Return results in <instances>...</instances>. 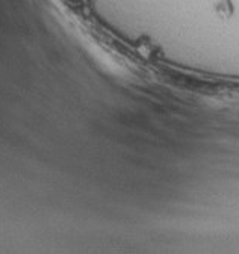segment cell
Listing matches in <instances>:
<instances>
[{"instance_id": "obj_1", "label": "cell", "mask_w": 239, "mask_h": 254, "mask_svg": "<svg viewBox=\"0 0 239 254\" xmlns=\"http://www.w3.org/2000/svg\"><path fill=\"white\" fill-rule=\"evenodd\" d=\"M215 12L221 20L227 21L235 15V5L232 0H218L215 3Z\"/></svg>"}]
</instances>
